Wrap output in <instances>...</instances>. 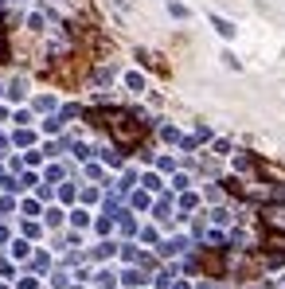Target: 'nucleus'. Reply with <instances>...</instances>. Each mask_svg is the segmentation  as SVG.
<instances>
[{
  "label": "nucleus",
  "mask_w": 285,
  "mask_h": 289,
  "mask_svg": "<svg viewBox=\"0 0 285 289\" xmlns=\"http://www.w3.org/2000/svg\"><path fill=\"white\" fill-rule=\"evenodd\" d=\"M110 78H114V70H110V67H102V70H98V74H94V82H98V86H106Z\"/></svg>",
  "instance_id": "obj_6"
},
{
  "label": "nucleus",
  "mask_w": 285,
  "mask_h": 289,
  "mask_svg": "<svg viewBox=\"0 0 285 289\" xmlns=\"http://www.w3.org/2000/svg\"><path fill=\"white\" fill-rule=\"evenodd\" d=\"M125 86H129V90H137V94H141V90H144V78L137 74V70H133V74H125Z\"/></svg>",
  "instance_id": "obj_4"
},
{
  "label": "nucleus",
  "mask_w": 285,
  "mask_h": 289,
  "mask_svg": "<svg viewBox=\"0 0 285 289\" xmlns=\"http://www.w3.org/2000/svg\"><path fill=\"white\" fill-rule=\"evenodd\" d=\"M168 12H172V16H176V20H184V16H188V8H184V4H176V0H172V4H168Z\"/></svg>",
  "instance_id": "obj_7"
},
{
  "label": "nucleus",
  "mask_w": 285,
  "mask_h": 289,
  "mask_svg": "<svg viewBox=\"0 0 285 289\" xmlns=\"http://www.w3.org/2000/svg\"><path fill=\"white\" fill-rule=\"evenodd\" d=\"M110 133H114L118 145H137L144 133V121H137L133 113H125V110H114L110 113Z\"/></svg>",
  "instance_id": "obj_1"
},
{
  "label": "nucleus",
  "mask_w": 285,
  "mask_h": 289,
  "mask_svg": "<svg viewBox=\"0 0 285 289\" xmlns=\"http://www.w3.org/2000/svg\"><path fill=\"white\" fill-rule=\"evenodd\" d=\"M262 223H266V231L285 235V203H266L262 207Z\"/></svg>",
  "instance_id": "obj_2"
},
{
  "label": "nucleus",
  "mask_w": 285,
  "mask_h": 289,
  "mask_svg": "<svg viewBox=\"0 0 285 289\" xmlns=\"http://www.w3.org/2000/svg\"><path fill=\"white\" fill-rule=\"evenodd\" d=\"M211 23H215V31H219V35H227V39L235 35V23H231V20H223V16H211Z\"/></svg>",
  "instance_id": "obj_3"
},
{
  "label": "nucleus",
  "mask_w": 285,
  "mask_h": 289,
  "mask_svg": "<svg viewBox=\"0 0 285 289\" xmlns=\"http://www.w3.org/2000/svg\"><path fill=\"white\" fill-rule=\"evenodd\" d=\"M203 266L211 270V274H223V258H219V254H207V258H203Z\"/></svg>",
  "instance_id": "obj_5"
},
{
  "label": "nucleus",
  "mask_w": 285,
  "mask_h": 289,
  "mask_svg": "<svg viewBox=\"0 0 285 289\" xmlns=\"http://www.w3.org/2000/svg\"><path fill=\"white\" fill-rule=\"evenodd\" d=\"M270 246H274V250H285V235H274V239H270Z\"/></svg>",
  "instance_id": "obj_9"
},
{
  "label": "nucleus",
  "mask_w": 285,
  "mask_h": 289,
  "mask_svg": "<svg viewBox=\"0 0 285 289\" xmlns=\"http://www.w3.org/2000/svg\"><path fill=\"white\" fill-rule=\"evenodd\" d=\"M12 98H24V78H12V90H8Z\"/></svg>",
  "instance_id": "obj_8"
},
{
  "label": "nucleus",
  "mask_w": 285,
  "mask_h": 289,
  "mask_svg": "<svg viewBox=\"0 0 285 289\" xmlns=\"http://www.w3.org/2000/svg\"><path fill=\"white\" fill-rule=\"evenodd\" d=\"M0 59H4V27H0Z\"/></svg>",
  "instance_id": "obj_10"
}]
</instances>
